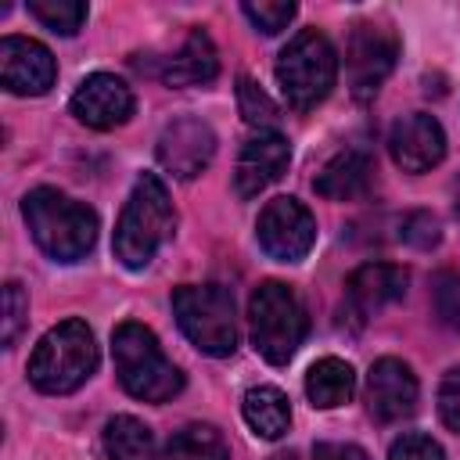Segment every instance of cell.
<instances>
[{
    "instance_id": "9",
    "label": "cell",
    "mask_w": 460,
    "mask_h": 460,
    "mask_svg": "<svg viewBox=\"0 0 460 460\" xmlns=\"http://www.w3.org/2000/svg\"><path fill=\"white\" fill-rule=\"evenodd\" d=\"M399 58V40L388 25H374V22H359L349 36L345 47V68H349V83L356 97H370L377 93V86L388 79V72L395 68Z\"/></svg>"
},
{
    "instance_id": "4",
    "label": "cell",
    "mask_w": 460,
    "mask_h": 460,
    "mask_svg": "<svg viewBox=\"0 0 460 460\" xmlns=\"http://www.w3.org/2000/svg\"><path fill=\"white\" fill-rule=\"evenodd\" d=\"M93 370H97V341L86 320H61L36 341L29 356V381L47 395L75 392Z\"/></svg>"
},
{
    "instance_id": "19",
    "label": "cell",
    "mask_w": 460,
    "mask_h": 460,
    "mask_svg": "<svg viewBox=\"0 0 460 460\" xmlns=\"http://www.w3.org/2000/svg\"><path fill=\"white\" fill-rule=\"evenodd\" d=\"M352 392H356V370L338 356L316 359L305 374V395L316 410H334V406L349 402Z\"/></svg>"
},
{
    "instance_id": "17",
    "label": "cell",
    "mask_w": 460,
    "mask_h": 460,
    "mask_svg": "<svg viewBox=\"0 0 460 460\" xmlns=\"http://www.w3.org/2000/svg\"><path fill=\"white\" fill-rule=\"evenodd\" d=\"M216 72H219V54L205 29H190L180 50L162 61V79L169 86H205L216 79Z\"/></svg>"
},
{
    "instance_id": "7",
    "label": "cell",
    "mask_w": 460,
    "mask_h": 460,
    "mask_svg": "<svg viewBox=\"0 0 460 460\" xmlns=\"http://www.w3.org/2000/svg\"><path fill=\"white\" fill-rule=\"evenodd\" d=\"M252 345L266 363H288L305 338V309L280 280H262L248 302Z\"/></svg>"
},
{
    "instance_id": "26",
    "label": "cell",
    "mask_w": 460,
    "mask_h": 460,
    "mask_svg": "<svg viewBox=\"0 0 460 460\" xmlns=\"http://www.w3.org/2000/svg\"><path fill=\"white\" fill-rule=\"evenodd\" d=\"M244 18L259 29V32H266V36H277L280 29H288V22L295 18V4L291 0H248L244 7Z\"/></svg>"
},
{
    "instance_id": "21",
    "label": "cell",
    "mask_w": 460,
    "mask_h": 460,
    "mask_svg": "<svg viewBox=\"0 0 460 460\" xmlns=\"http://www.w3.org/2000/svg\"><path fill=\"white\" fill-rule=\"evenodd\" d=\"M101 446L108 460H155V431L129 413H119L104 424Z\"/></svg>"
},
{
    "instance_id": "24",
    "label": "cell",
    "mask_w": 460,
    "mask_h": 460,
    "mask_svg": "<svg viewBox=\"0 0 460 460\" xmlns=\"http://www.w3.org/2000/svg\"><path fill=\"white\" fill-rule=\"evenodd\" d=\"M237 108H241L244 122L255 126L259 133H266V129L277 122V104H273L270 93H266L255 79H248V75L237 83Z\"/></svg>"
},
{
    "instance_id": "23",
    "label": "cell",
    "mask_w": 460,
    "mask_h": 460,
    "mask_svg": "<svg viewBox=\"0 0 460 460\" xmlns=\"http://www.w3.org/2000/svg\"><path fill=\"white\" fill-rule=\"evenodd\" d=\"M29 14L50 32L75 36L79 25L86 22V4L83 0H29Z\"/></svg>"
},
{
    "instance_id": "2",
    "label": "cell",
    "mask_w": 460,
    "mask_h": 460,
    "mask_svg": "<svg viewBox=\"0 0 460 460\" xmlns=\"http://www.w3.org/2000/svg\"><path fill=\"white\" fill-rule=\"evenodd\" d=\"M172 223H176V212L165 183L155 172H144L133 183V194L126 198L122 216L115 223V241H111L115 259L126 270H144L155 259V252L169 241Z\"/></svg>"
},
{
    "instance_id": "13",
    "label": "cell",
    "mask_w": 460,
    "mask_h": 460,
    "mask_svg": "<svg viewBox=\"0 0 460 460\" xmlns=\"http://www.w3.org/2000/svg\"><path fill=\"white\" fill-rule=\"evenodd\" d=\"M72 115L90 129H115L133 115V90L111 72H93L72 93Z\"/></svg>"
},
{
    "instance_id": "32",
    "label": "cell",
    "mask_w": 460,
    "mask_h": 460,
    "mask_svg": "<svg viewBox=\"0 0 460 460\" xmlns=\"http://www.w3.org/2000/svg\"><path fill=\"white\" fill-rule=\"evenodd\" d=\"M456 216H460V198H456Z\"/></svg>"
},
{
    "instance_id": "1",
    "label": "cell",
    "mask_w": 460,
    "mask_h": 460,
    "mask_svg": "<svg viewBox=\"0 0 460 460\" xmlns=\"http://www.w3.org/2000/svg\"><path fill=\"white\" fill-rule=\"evenodd\" d=\"M25 226L54 262H79L97 241V212L54 187H36L22 198Z\"/></svg>"
},
{
    "instance_id": "25",
    "label": "cell",
    "mask_w": 460,
    "mask_h": 460,
    "mask_svg": "<svg viewBox=\"0 0 460 460\" xmlns=\"http://www.w3.org/2000/svg\"><path fill=\"white\" fill-rule=\"evenodd\" d=\"M431 305L442 327L460 331V270H442L431 284Z\"/></svg>"
},
{
    "instance_id": "3",
    "label": "cell",
    "mask_w": 460,
    "mask_h": 460,
    "mask_svg": "<svg viewBox=\"0 0 460 460\" xmlns=\"http://www.w3.org/2000/svg\"><path fill=\"white\" fill-rule=\"evenodd\" d=\"M111 359H115V374H119L122 388L133 399L169 402L183 388L180 367L162 352L155 331L137 320H122L111 331Z\"/></svg>"
},
{
    "instance_id": "30",
    "label": "cell",
    "mask_w": 460,
    "mask_h": 460,
    "mask_svg": "<svg viewBox=\"0 0 460 460\" xmlns=\"http://www.w3.org/2000/svg\"><path fill=\"white\" fill-rule=\"evenodd\" d=\"M402 241L413 244V248H431V244H438V219H435L431 212H413V216H406V223H402Z\"/></svg>"
},
{
    "instance_id": "22",
    "label": "cell",
    "mask_w": 460,
    "mask_h": 460,
    "mask_svg": "<svg viewBox=\"0 0 460 460\" xmlns=\"http://www.w3.org/2000/svg\"><path fill=\"white\" fill-rule=\"evenodd\" d=\"M165 453L169 460H230V446L223 431L212 424H187L172 431Z\"/></svg>"
},
{
    "instance_id": "10",
    "label": "cell",
    "mask_w": 460,
    "mask_h": 460,
    "mask_svg": "<svg viewBox=\"0 0 460 460\" xmlns=\"http://www.w3.org/2000/svg\"><path fill=\"white\" fill-rule=\"evenodd\" d=\"M158 162L165 172H172L176 180H194L208 169L212 155H216V133L208 122L183 115L172 119L162 133H158Z\"/></svg>"
},
{
    "instance_id": "29",
    "label": "cell",
    "mask_w": 460,
    "mask_h": 460,
    "mask_svg": "<svg viewBox=\"0 0 460 460\" xmlns=\"http://www.w3.org/2000/svg\"><path fill=\"white\" fill-rule=\"evenodd\" d=\"M438 413L446 428L460 431V367H453L438 385Z\"/></svg>"
},
{
    "instance_id": "16",
    "label": "cell",
    "mask_w": 460,
    "mask_h": 460,
    "mask_svg": "<svg viewBox=\"0 0 460 460\" xmlns=\"http://www.w3.org/2000/svg\"><path fill=\"white\" fill-rule=\"evenodd\" d=\"M406 284H410V273L402 266H395V262H363L359 270H352V277L345 284V298H349V309L356 316H374L385 305L399 302L406 295Z\"/></svg>"
},
{
    "instance_id": "14",
    "label": "cell",
    "mask_w": 460,
    "mask_h": 460,
    "mask_svg": "<svg viewBox=\"0 0 460 460\" xmlns=\"http://www.w3.org/2000/svg\"><path fill=\"white\" fill-rule=\"evenodd\" d=\"M367 410L381 424H395V420H402L417 410V377L402 359L385 356L370 367V374H367Z\"/></svg>"
},
{
    "instance_id": "11",
    "label": "cell",
    "mask_w": 460,
    "mask_h": 460,
    "mask_svg": "<svg viewBox=\"0 0 460 460\" xmlns=\"http://www.w3.org/2000/svg\"><path fill=\"white\" fill-rule=\"evenodd\" d=\"M58 61L54 54L29 36H4L0 40V83L18 97H40L54 86Z\"/></svg>"
},
{
    "instance_id": "12",
    "label": "cell",
    "mask_w": 460,
    "mask_h": 460,
    "mask_svg": "<svg viewBox=\"0 0 460 460\" xmlns=\"http://www.w3.org/2000/svg\"><path fill=\"white\" fill-rule=\"evenodd\" d=\"M388 151L402 172H428L446 155V133L435 115L410 111V115L395 119V126L388 133Z\"/></svg>"
},
{
    "instance_id": "18",
    "label": "cell",
    "mask_w": 460,
    "mask_h": 460,
    "mask_svg": "<svg viewBox=\"0 0 460 460\" xmlns=\"http://www.w3.org/2000/svg\"><path fill=\"white\" fill-rule=\"evenodd\" d=\"M370 176H374V165L363 151H341L334 155L320 176L313 180L316 194L320 198H331V201H356L370 190Z\"/></svg>"
},
{
    "instance_id": "8",
    "label": "cell",
    "mask_w": 460,
    "mask_h": 460,
    "mask_svg": "<svg viewBox=\"0 0 460 460\" xmlns=\"http://www.w3.org/2000/svg\"><path fill=\"white\" fill-rule=\"evenodd\" d=\"M259 248L277 262H298L316 244V219L298 198H273L259 212Z\"/></svg>"
},
{
    "instance_id": "15",
    "label": "cell",
    "mask_w": 460,
    "mask_h": 460,
    "mask_svg": "<svg viewBox=\"0 0 460 460\" xmlns=\"http://www.w3.org/2000/svg\"><path fill=\"white\" fill-rule=\"evenodd\" d=\"M291 162V147L280 133L266 129L244 140L241 155H237V172H234V187L241 198H255L259 190H266L273 180L284 176Z\"/></svg>"
},
{
    "instance_id": "28",
    "label": "cell",
    "mask_w": 460,
    "mask_h": 460,
    "mask_svg": "<svg viewBox=\"0 0 460 460\" xmlns=\"http://www.w3.org/2000/svg\"><path fill=\"white\" fill-rule=\"evenodd\" d=\"M388 460H446V453H442V446L431 435L410 431V435H402V438L392 442Z\"/></svg>"
},
{
    "instance_id": "5",
    "label": "cell",
    "mask_w": 460,
    "mask_h": 460,
    "mask_svg": "<svg viewBox=\"0 0 460 460\" xmlns=\"http://www.w3.org/2000/svg\"><path fill=\"white\" fill-rule=\"evenodd\" d=\"M338 79V54L320 29H302L277 58V83L295 111L316 108Z\"/></svg>"
},
{
    "instance_id": "31",
    "label": "cell",
    "mask_w": 460,
    "mask_h": 460,
    "mask_svg": "<svg viewBox=\"0 0 460 460\" xmlns=\"http://www.w3.org/2000/svg\"><path fill=\"white\" fill-rule=\"evenodd\" d=\"M313 460H370V456L352 442H320L313 449Z\"/></svg>"
},
{
    "instance_id": "27",
    "label": "cell",
    "mask_w": 460,
    "mask_h": 460,
    "mask_svg": "<svg viewBox=\"0 0 460 460\" xmlns=\"http://www.w3.org/2000/svg\"><path fill=\"white\" fill-rule=\"evenodd\" d=\"M25 316H29V295H25V288L18 280L4 284V334H0L4 349H11L18 341V334L25 327Z\"/></svg>"
},
{
    "instance_id": "20",
    "label": "cell",
    "mask_w": 460,
    "mask_h": 460,
    "mask_svg": "<svg viewBox=\"0 0 460 460\" xmlns=\"http://www.w3.org/2000/svg\"><path fill=\"white\" fill-rule=\"evenodd\" d=\"M241 413H244V424L259 435V438H280L291 424V406H288V395L273 385H259V388H248L244 392V402H241Z\"/></svg>"
},
{
    "instance_id": "6",
    "label": "cell",
    "mask_w": 460,
    "mask_h": 460,
    "mask_svg": "<svg viewBox=\"0 0 460 460\" xmlns=\"http://www.w3.org/2000/svg\"><path fill=\"white\" fill-rule=\"evenodd\" d=\"M172 313L187 341L205 356H230L237 349L234 295L223 284H180L172 291Z\"/></svg>"
}]
</instances>
